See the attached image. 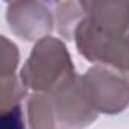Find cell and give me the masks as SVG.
Listing matches in <instances>:
<instances>
[{
    "label": "cell",
    "mask_w": 129,
    "mask_h": 129,
    "mask_svg": "<svg viewBox=\"0 0 129 129\" xmlns=\"http://www.w3.org/2000/svg\"><path fill=\"white\" fill-rule=\"evenodd\" d=\"M2 129H24L23 127V118H21V111L20 108H14L3 117Z\"/></svg>",
    "instance_id": "cell-1"
}]
</instances>
